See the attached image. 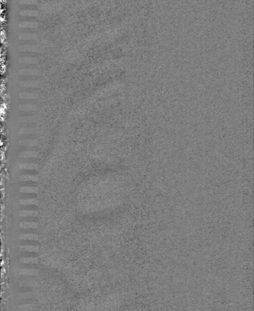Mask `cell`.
<instances>
[{"mask_svg":"<svg viewBox=\"0 0 254 311\" xmlns=\"http://www.w3.org/2000/svg\"><path fill=\"white\" fill-rule=\"evenodd\" d=\"M20 52H38L39 46L38 45H20L18 47Z\"/></svg>","mask_w":254,"mask_h":311,"instance_id":"6da1fadb","label":"cell"},{"mask_svg":"<svg viewBox=\"0 0 254 311\" xmlns=\"http://www.w3.org/2000/svg\"><path fill=\"white\" fill-rule=\"evenodd\" d=\"M18 60L23 64H38L39 62V59L37 57H21Z\"/></svg>","mask_w":254,"mask_h":311,"instance_id":"7a4b0ae2","label":"cell"},{"mask_svg":"<svg viewBox=\"0 0 254 311\" xmlns=\"http://www.w3.org/2000/svg\"><path fill=\"white\" fill-rule=\"evenodd\" d=\"M18 38L20 40H38V35L35 33H21L19 35Z\"/></svg>","mask_w":254,"mask_h":311,"instance_id":"3957f363","label":"cell"},{"mask_svg":"<svg viewBox=\"0 0 254 311\" xmlns=\"http://www.w3.org/2000/svg\"><path fill=\"white\" fill-rule=\"evenodd\" d=\"M38 26L37 22H21L19 24V28L21 29H36Z\"/></svg>","mask_w":254,"mask_h":311,"instance_id":"277c9868","label":"cell"},{"mask_svg":"<svg viewBox=\"0 0 254 311\" xmlns=\"http://www.w3.org/2000/svg\"><path fill=\"white\" fill-rule=\"evenodd\" d=\"M21 17H37L39 15L38 10H21L19 12Z\"/></svg>","mask_w":254,"mask_h":311,"instance_id":"5b68a950","label":"cell"},{"mask_svg":"<svg viewBox=\"0 0 254 311\" xmlns=\"http://www.w3.org/2000/svg\"><path fill=\"white\" fill-rule=\"evenodd\" d=\"M19 85L21 87L36 88L40 85V82L38 81H32V80L21 81L19 83Z\"/></svg>","mask_w":254,"mask_h":311,"instance_id":"8992f818","label":"cell"},{"mask_svg":"<svg viewBox=\"0 0 254 311\" xmlns=\"http://www.w3.org/2000/svg\"><path fill=\"white\" fill-rule=\"evenodd\" d=\"M20 157L22 158H38L39 154L37 152L26 151H23L20 154Z\"/></svg>","mask_w":254,"mask_h":311,"instance_id":"52a82bcc","label":"cell"},{"mask_svg":"<svg viewBox=\"0 0 254 311\" xmlns=\"http://www.w3.org/2000/svg\"><path fill=\"white\" fill-rule=\"evenodd\" d=\"M19 97L21 99L24 100H35L38 98V95L37 94L32 93V92H21L19 94Z\"/></svg>","mask_w":254,"mask_h":311,"instance_id":"ba28073f","label":"cell"},{"mask_svg":"<svg viewBox=\"0 0 254 311\" xmlns=\"http://www.w3.org/2000/svg\"><path fill=\"white\" fill-rule=\"evenodd\" d=\"M20 74L21 75L28 76H38V71L33 69H23L20 71Z\"/></svg>","mask_w":254,"mask_h":311,"instance_id":"9c48e42d","label":"cell"},{"mask_svg":"<svg viewBox=\"0 0 254 311\" xmlns=\"http://www.w3.org/2000/svg\"><path fill=\"white\" fill-rule=\"evenodd\" d=\"M20 251L21 252H38L39 248L35 246H21L20 247Z\"/></svg>","mask_w":254,"mask_h":311,"instance_id":"30bf717a","label":"cell"},{"mask_svg":"<svg viewBox=\"0 0 254 311\" xmlns=\"http://www.w3.org/2000/svg\"><path fill=\"white\" fill-rule=\"evenodd\" d=\"M20 275H30V276H37L39 273V271L37 269H22L20 270Z\"/></svg>","mask_w":254,"mask_h":311,"instance_id":"8fae6325","label":"cell"},{"mask_svg":"<svg viewBox=\"0 0 254 311\" xmlns=\"http://www.w3.org/2000/svg\"><path fill=\"white\" fill-rule=\"evenodd\" d=\"M20 239L21 240L38 241V235L37 234V233H34V234H31V233L21 234L20 235Z\"/></svg>","mask_w":254,"mask_h":311,"instance_id":"7c38bea8","label":"cell"},{"mask_svg":"<svg viewBox=\"0 0 254 311\" xmlns=\"http://www.w3.org/2000/svg\"><path fill=\"white\" fill-rule=\"evenodd\" d=\"M18 108L20 111H37L38 109L37 105H31H31L30 104L20 105Z\"/></svg>","mask_w":254,"mask_h":311,"instance_id":"4fadbf2b","label":"cell"},{"mask_svg":"<svg viewBox=\"0 0 254 311\" xmlns=\"http://www.w3.org/2000/svg\"><path fill=\"white\" fill-rule=\"evenodd\" d=\"M38 164L35 163H23L20 165V169L22 170H37Z\"/></svg>","mask_w":254,"mask_h":311,"instance_id":"5bb4252c","label":"cell"},{"mask_svg":"<svg viewBox=\"0 0 254 311\" xmlns=\"http://www.w3.org/2000/svg\"><path fill=\"white\" fill-rule=\"evenodd\" d=\"M20 191L21 193L37 194L38 193V189L35 187H22L20 188Z\"/></svg>","mask_w":254,"mask_h":311,"instance_id":"9a60e30c","label":"cell"},{"mask_svg":"<svg viewBox=\"0 0 254 311\" xmlns=\"http://www.w3.org/2000/svg\"><path fill=\"white\" fill-rule=\"evenodd\" d=\"M20 227L21 229H38V224L37 222H21L20 223Z\"/></svg>","mask_w":254,"mask_h":311,"instance_id":"2e32d148","label":"cell"},{"mask_svg":"<svg viewBox=\"0 0 254 311\" xmlns=\"http://www.w3.org/2000/svg\"><path fill=\"white\" fill-rule=\"evenodd\" d=\"M20 263H24V264H38L39 263L38 258L35 257H24L22 258L20 260Z\"/></svg>","mask_w":254,"mask_h":311,"instance_id":"e0dca14e","label":"cell"},{"mask_svg":"<svg viewBox=\"0 0 254 311\" xmlns=\"http://www.w3.org/2000/svg\"><path fill=\"white\" fill-rule=\"evenodd\" d=\"M19 145L21 146H37L38 144L37 140H21L19 141Z\"/></svg>","mask_w":254,"mask_h":311,"instance_id":"ac0fdd59","label":"cell"},{"mask_svg":"<svg viewBox=\"0 0 254 311\" xmlns=\"http://www.w3.org/2000/svg\"><path fill=\"white\" fill-rule=\"evenodd\" d=\"M20 179L21 181H32V182H37L38 181V178L37 176L35 175H22L20 176Z\"/></svg>","mask_w":254,"mask_h":311,"instance_id":"d6986e66","label":"cell"},{"mask_svg":"<svg viewBox=\"0 0 254 311\" xmlns=\"http://www.w3.org/2000/svg\"><path fill=\"white\" fill-rule=\"evenodd\" d=\"M20 216H32L37 217L38 216V212L36 210H22L19 212Z\"/></svg>","mask_w":254,"mask_h":311,"instance_id":"ffe728a7","label":"cell"},{"mask_svg":"<svg viewBox=\"0 0 254 311\" xmlns=\"http://www.w3.org/2000/svg\"><path fill=\"white\" fill-rule=\"evenodd\" d=\"M38 201L36 199H23L19 201V203L21 205H38Z\"/></svg>","mask_w":254,"mask_h":311,"instance_id":"44dd1931","label":"cell"},{"mask_svg":"<svg viewBox=\"0 0 254 311\" xmlns=\"http://www.w3.org/2000/svg\"><path fill=\"white\" fill-rule=\"evenodd\" d=\"M20 287H38V283L35 281H23L19 283Z\"/></svg>","mask_w":254,"mask_h":311,"instance_id":"7402d4cb","label":"cell"},{"mask_svg":"<svg viewBox=\"0 0 254 311\" xmlns=\"http://www.w3.org/2000/svg\"><path fill=\"white\" fill-rule=\"evenodd\" d=\"M38 121V118L35 116H29V117H21L19 119L20 122H36Z\"/></svg>","mask_w":254,"mask_h":311,"instance_id":"603a6c76","label":"cell"},{"mask_svg":"<svg viewBox=\"0 0 254 311\" xmlns=\"http://www.w3.org/2000/svg\"><path fill=\"white\" fill-rule=\"evenodd\" d=\"M35 130L30 128H22L18 129V132L19 134H32L35 133Z\"/></svg>","mask_w":254,"mask_h":311,"instance_id":"cb8c5ba5","label":"cell"},{"mask_svg":"<svg viewBox=\"0 0 254 311\" xmlns=\"http://www.w3.org/2000/svg\"><path fill=\"white\" fill-rule=\"evenodd\" d=\"M20 298L21 299H27V298H37V294L33 292H26L21 293L20 294Z\"/></svg>","mask_w":254,"mask_h":311,"instance_id":"d4e9b609","label":"cell"},{"mask_svg":"<svg viewBox=\"0 0 254 311\" xmlns=\"http://www.w3.org/2000/svg\"><path fill=\"white\" fill-rule=\"evenodd\" d=\"M19 3L20 5H35L38 4V0H20Z\"/></svg>","mask_w":254,"mask_h":311,"instance_id":"484cf974","label":"cell"},{"mask_svg":"<svg viewBox=\"0 0 254 311\" xmlns=\"http://www.w3.org/2000/svg\"><path fill=\"white\" fill-rule=\"evenodd\" d=\"M19 309L21 310H35L36 308L35 306L31 304H24L21 305L19 306Z\"/></svg>","mask_w":254,"mask_h":311,"instance_id":"4316f807","label":"cell"}]
</instances>
